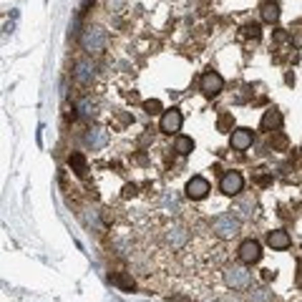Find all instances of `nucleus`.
<instances>
[{
    "instance_id": "obj_1",
    "label": "nucleus",
    "mask_w": 302,
    "mask_h": 302,
    "mask_svg": "<svg viewBox=\"0 0 302 302\" xmlns=\"http://www.w3.org/2000/svg\"><path fill=\"white\" fill-rule=\"evenodd\" d=\"M224 282L226 287H232L237 292H244V290L252 287V275H249V270L244 265H232V267L224 270Z\"/></svg>"
},
{
    "instance_id": "obj_2",
    "label": "nucleus",
    "mask_w": 302,
    "mask_h": 302,
    "mask_svg": "<svg viewBox=\"0 0 302 302\" xmlns=\"http://www.w3.org/2000/svg\"><path fill=\"white\" fill-rule=\"evenodd\" d=\"M106 43H108V35H106V30L98 28V25H88V28L83 30V35H81V46H83V51H88V53H101V51L106 48Z\"/></svg>"
},
{
    "instance_id": "obj_3",
    "label": "nucleus",
    "mask_w": 302,
    "mask_h": 302,
    "mask_svg": "<svg viewBox=\"0 0 302 302\" xmlns=\"http://www.w3.org/2000/svg\"><path fill=\"white\" fill-rule=\"evenodd\" d=\"M239 226H242V222H239L234 214H219V217H214V222H212V229H214L222 239L237 237V234H239Z\"/></svg>"
},
{
    "instance_id": "obj_4",
    "label": "nucleus",
    "mask_w": 302,
    "mask_h": 302,
    "mask_svg": "<svg viewBox=\"0 0 302 302\" xmlns=\"http://www.w3.org/2000/svg\"><path fill=\"white\" fill-rule=\"evenodd\" d=\"M222 88H224V78L217 73V71H207V73L202 76V93H204L207 98L219 96Z\"/></svg>"
},
{
    "instance_id": "obj_5",
    "label": "nucleus",
    "mask_w": 302,
    "mask_h": 302,
    "mask_svg": "<svg viewBox=\"0 0 302 302\" xmlns=\"http://www.w3.org/2000/svg\"><path fill=\"white\" fill-rule=\"evenodd\" d=\"M242 186H244V176L239 171H226L222 176V181H219V189L226 197H237L242 192Z\"/></svg>"
},
{
    "instance_id": "obj_6",
    "label": "nucleus",
    "mask_w": 302,
    "mask_h": 302,
    "mask_svg": "<svg viewBox=\"0 0 302 302\" xmlns=\"http://www.w3.org/2000/svg\"><path fill=\"white\" fill-rule=\"evenodd\" d=\"M164 242L174 249H181L186 242H189V229L181 224H171L166 232H164Z\"/></svg>"
},
{
    "instance_id": "obj_7",
    "label": "nucleus",
    "mask_w": 302,
    "mask_h": 302,
    "mask_svg": "<svg viewBox=\"0 0 302 302\" xmlns=\"http://www.w3.org/2000/svg\"><path fill=\"white\" fill-rule=\"evenodd\" d=\"M181 124H184V116H181V111L179 108H169V111H164V116H161V124H159V129L164 131V134H176L179 129H181Z\"/></svg>"
},
{
    "instance_id": "obj_8",
    "label": "nucleus",
    "mask_w": 302,
    "mask_h": 302,
    "mask_svg": "<svg viewBox=\"0 0 302 302\" xmlns=\"http://www.w3.org/2000/svg\"><path fill=\"white\" fill-rule=\"evenodd\" d=\"M239 259H242V265H254V262H259V259H262V247H259V242L244 239V242L239 244Z\"/></svg>"
},
{
    "instance_id": "obj_9",
    "label": "nucleus",
    "mask_w": 302,
    "mask_h": 302,
    "mask_svg": "<svg viewBox=\"0 0 302 302\" xmlns=\"http://www.w3.org/2000/svg\"><path fill=\"white\" fill-rule=\"evenodd\" d=\"M184 192H186V197H189V199L199 202V199H204V197L212 192V186H209V181H207L204 176H192Z\"/></svg>"
},
{
    "instance_id": "obj_10",
    "label": "nucleus",
    "mask_w": 302,
    "mask_h": 302,
    "mask_svg": "<svg viewBox=\"0 0 302 302\" xmlns=\"http://www.w3.org/2000/svg\"><path fill=\"white\" fill-rule=\"evenodd\" d=\"M83 141H86V146H88V149H93V151L103 149V146L108 144V131H106V129H101V126H93V129H88V131H86Z\"/></svg>"
},
{
    "instance_id": "obj_11",
    "label": "nucleus",
    "mask_w": 302,
    "mask_h": 302,
    "mask_svg": "<svg viewBox=\"0 0 302 302\" xmlns=\"http://www.w3.org/2000/svg\"><path fill=\"white\" fill-rule=\"evenodd\" d=\"M93 76H96V66L91 63V61H78L73 68V78L78 81V83H83V86H88L91 81H93Z\"/></svg>"
},
{
    "instance_id": "obj_12",
    "label": "nucleus",
    "mask_w": 302,
    "mask_h": 302,
    "mask_svg": "<svg viewBox=\"0 0 302 302\" xmlns=\"http://www.w3.org/2000/svg\"><path fill=\"white\" fill-rule=\"evenodd\" d=\"M252 141H254V136H252L249 129H237V131H232V149L244 151L252 146Z\"/></svg>"
},
{
    "instance_id": "obj_13",
    "label": "nucleus",
    "mask_w": 302,
    "mask_h": 302,
    "mask_svg": "<svg viewBox=\"0 0 302 302\" xmlns=\"http://www.w3.org/2000/svg\"><path fill=\"white\" fill-rule=\"evenodd\" d=\"M267 244H270L272 249H287V247L292 244V239H290V234H287L285 229H275V232L267 234Z\"/></svg>"
},
{
    "instance_id": "obj_14",
    "label": "nucleus",
    "mask_w": 302,
    "mask_h": 302,
    "mask_svg": "<svg viewBox=\"0 0 302 302\" xmlns=\"http://www.w3.org/2000/svg\"><path fill=\"white\" fill-rule=\"evenodd\" d=\"M259 15H262L265 23H277L280 20V5L275 0H265L262 8H259Z\"/></svg>"
},
{
    "instance_id": "obj_15",
    "label": "nucleus",
    "mask_w": 302,
    "mask_h": 302,
    "mask_svg": "<svg viewBox=\"0 0 302 302\" xmlns=\"http://www.w3.org/2000/svg\"><path fill=\"white\" fill-rule=\"evenodd\" d=\"M280 126H282V114L275 111V108L265 111V116H262V129H265V131H277Z\"/></svg>"
},
{
    "instance_id": "obj_16",
    "label": "nucleus",
    "mask_w": 302,
    "mask_h": 302,
    "mask_svg": "<svg viewBox=\"0 0 302 302\" xmlns=\"http://www.w3.org/2000/svg\"><path fill=\"white\" fill-rule=\"evenodd\" d=\"M174 151H176L179 156H189V154L194 151V139H192V136H176Z\"/></svg>"
},
{
    "instance_id": "obj_17",
    "label": "nucleus",
    "mask_w": 302,
    "mask_h": 302,
    "mask_svg": "<svg viewBox=\"0 0 302 302\" xmlns=\"http://www.w3.org/2000/svg\"><path fill=\"white\" fill-rule=\"evenodd\" d=\"M114 282L124 290V292H134L136 290V282H134V277L131 275H126V272H119L116 277H114Z\"/></svg>"
},
{
    "instance_id": "obj_18",
    "label": "nucleus",
    "mask_w": 302,
    "mask_h": 302,
    "mask_svg": "<svg viewBox=\"0 0 302 302\" xmlns=\"http://www.w3.org/2000/svg\"><path fill=\"white\" fill-rule=\"evenodd\" d=\"M252 209H254V204L252 202H247V204H237L234 209H229V212H234V217L242 222V219H249L252 217Z\"/></svg>"
},
{
    "instance_id": "obj_19",
    "label": "nucleus",
    "mask_w": 302,
    "mask_h": 302,
    "mask_svg": "<svg viewBox=\"0 0 302 302\" xmlns=\"http://www.w3.org/2000/svg\"><path fill=\"white\" fill-rule=\"evenodd\" d=\"M68 164L73 166L78 174H83V171H86V159H83V154H73V156L68 159Z\"/></svg>"
},
{
    "instance_id": "obj_20",
    "label": "nucleus",
    "mask_w": 302,
    "mask_h": 302,
    "mask_svg": "<svg viewBox=\"0 0 302 302\" xmlns=\"http://www.w3.org/2000/svg\"><path fill=\"white\" fill-rule=\"evenodd\" d=\"M93 108H96V106H93V103H91L88 98L78 103V114H81L83 119H91V116H93Z\"/></svg>"
},
{
    "instance_id": "obj_21",
    "label": "nucleus",
    "mask_w": 302,
    "mask_h": 302,
    "mask_svg": "<svg viewBox=\"0 0 302 302\" xmlns=\"http://www.w3.org/2000/svg\"><path fill=\"white\" fill-rule=\"evenodd\" d=\"M249 300L252 302H270L272 300V292H267V290H257V292L249 295Z\"/></svg>"
},
{
    "instance_id": "obj_22",
    "label": "nucleus",
    "mask_w": 302,
    "mask_h": 302,
    "mask_svg": "<svg viewBox=\"0 0 302 302\" xmlns=\"http://www.w3.org/2000/svg\"><path fill=\"white\" fill-rule=\"evenodd\" d=\"M83 224L86 226H98V214H96L93 209H86V214H83Z\"/></svg>"
},
{
    "instance_id": "obj_23",
    "label": "nucleus",
    "mask_w": 302,
    "mask_h": 302,
    "mask_svg": "<svg viewBox=\"0 0 302 302\" xmlns=\"http://www.w3.org/2000/svg\"><path fill=\"white\" fill-rule=\"evenodd\" d=\"M164 207L171 209V212H179V199H176L174 194H166V197H164Z\"/></svg>"
},
{
    "instance_id": "obj_24",
    "label": "nucleus",
    "mask_w": 302,
    "mask_h": 302,
    "mask_svg": "<svg viewBox=\"0 0 302 302\" xmlns=\"http://www.w3.org/2000/svg\"><path fill=\"white\" fill-rule=\"evenodd\" d=\"M144 111H146V114H159V111H161V101H156V98L146 101V103H144Z\"/></svg>"
},
{
    "instance_id": "obj_25",
    "label": "nucleus",
    "mask_w": 302,
    "mask_h": 302,
    "mask_svg": "<svg viewBox=\"0 0 302 302\" xmlns=\"http://www.w3.org/2000/svg\"><path fill=\"white\" fill-rule=\"evenodd\" d=\"M254 181L262 184V186H267L272 179H270V174H265V169H259V171H254Z\"/></svg>"
},
{
    "instance_id": "obj_26",
    "label": "nucleus",
    "mask_w": 302,
    "mask_h": 302,
    "mask_svg": "<svg viewBox=\"0 0 302 302\" xmlns=\"http://www.w3.org/2000/svg\"><path fill=\"white\" fill-rule=\"evenodd\" d=\"M242 30H244V35H252V38H259V25H257V23H249V25H244Z\"/></svg>"
},
{
    "instance_id": "obj_27",
    "label": "nucleus",
    "mask_w": 302,
    "mask_h": 302,
    "mask_svg": "<svg viewBox=\"0 0 302 302\" xmlns=\"http://www.w3.org/2000/svg\"><path fill=\"white\" fill-rule=\"evenodd\" d=\"M169 302H192L186 295H174V297H169Z\"/></svg>"
},
{
    "instance_id": "obj_28",
    "label": "nucleus",
    "mask_w": 302,
    "mask_h": 302,
    "mask_svg": "<svg viewBox=\"0 0 302 302\" xmlns=\"http://www.w3.org/2000/svg\"><path fill=\"white\" fill-rule=\"evenodd\" d=\"M295 285L302 290V262H300V267H297V277H295Z\"/></svg>"
},
{
    "instance_id": "obj_29",
    "label": "nucleus",
    "mask_w": 302,
    "mask_h": 302,
    "mask_svg": "<svg viewBox=\"0 0 302 302\" xmlns=\"http://www.w3.org/2000/svg\"><path fill=\"white\" fill-rule=\"evenodd\" d=\"M134 194H136V186H126L124 189V197H134Z\"/></svg>"
},
{
    "instance_id": "obj_30",
    "label": "nucleus",
    "mask_w": 302,
    "mask_h": 302,
    "mask_svg": "<svg viewBox=\"0 0 302 302\" xmlns=\"http://www.w3.org/2000/svg\"><path fill=\"white\" fill-rule=\"evenodd\" d=\"M78 33V15L73 18V23H71V35H76Z\"/></svg>"
},
{
    "instance_id": "obj_31",
    "label": "nucleus",
    "mask_w": 302,
    "mask_h": 302,
    "mask_svg": "<svg viewBox=\"0 0 302 302\" xmlns=\"http://www.w3.org/2000/svg\"><path fill=\"white\" fill-rule=\"evenodd\" d=\"M285 38H287L285 30H277V33H275V41H285Z\"/></svg>"
},
{
    "instance_id": "obj_32",
    "label": "nucleus",
    "mask_w": 302,
    "mask_h": 302,
    "mask_svg": "<svg viewBox=\"0 0 302 302\" xmlns=\"http://www.w3.org/2000/svg\"><path fill=\"white\" fill-rule=\"evenodd\" d=\"M295 46H297V48L302 46V33H297V35H295Z\"/></svg>"
}]
</instances>
